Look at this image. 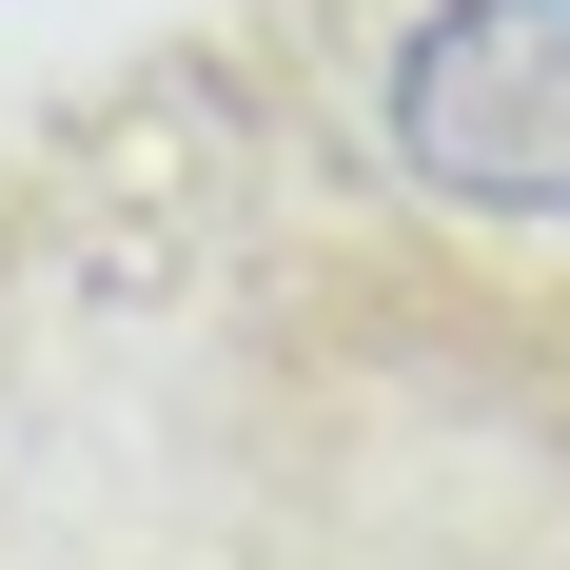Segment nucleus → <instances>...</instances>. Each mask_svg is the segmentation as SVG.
I'll return each instance as SVG.
<instances>
[{
  "label": "nucleus",
  "mask_w": 570,
  "mask_h": 570,
  "mask_svg": "<svg viewBox=\"0 0 570 570\" xmlns=\"http://www.w3.org/2000/svg\"><path fill=\"white\" fill-rule=\"evenodd\" d=\"M394 158L472 217H570V0H433L394 40Z\"/></svg>",
  "instance_id": "f257e3e1"
}]
</instances>
